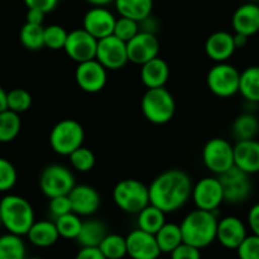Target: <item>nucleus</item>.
Listing matches in <instances>:
<instances>
[{"label": "nucleus", "instance_id": "nucleus-40", "mask_svg": "<svg viewBox=\"0 0 259 259\" xmlns=\"http://www.w3.org/2000/svg\"><path fill=\"white\" fill-rule=\"evenodd\" d=\"M18 181L16 166L8 159L0 156V192H8Z\"/></svg>", "mask_w": 259, "mask_h": 259}, {"label": "nucleus", "instance_id": "nucleus-9", "mask_svg": "<svg viewBox=\"0 0 259 259\" xmlns=\"http://www.w3.org/2000/svg\"><path fill=\"white\" fill-rule=\"evenodd\" d=\"M202 163L216 176L225 173L234 166V145L223 138L210 139L202 149Z\"/></svg>", "mask_w": 259, "mask_h": 259}, {"label": "nucleus", "instance_id": "nucleus-37", "mask_svg": "<svg viewBox=\"0 0 259 259\" xmlns=\"http://www.w3.org/2000/svg\"><path fill=\"white\" fill-rule=\"evenodd\" d=\"M7 106L9 111L21 114L27 112L32 106V96L23 88H14L7 94Z\"/></svg>", "mask_w": 259, "mask_h": 259}, {"label": "nucleus", "instance_id": "nucleus-42", "mask_svg": "<svg viewBox=\"0 0 259 259\" xmlns=\"http://www.w3.org/2000/svg\"><path fill=\"white\" fill-rule=\"evenodd\" d=\"M49 211L55 219L66 215L69 212H73L69 196H59V197L49 198Z\"/></svg>", "mask_w": 259, "mask_h": 259}, {"label": "nucleus", "instance_id": "nucleus-11", "mask_svg": "<svg viewBox=\"0 0 259 259\" xmlns=\"http://www.w3.org/2000/svg\"><path fill=\"white\" fill-rule=\"evenodd\" d=\"M191 198L196 208L216 212L224 203L223 187L218 177H205L193 184Z\"/></svg>", "mask_w": 259, "mask_h": 259}, {"label": "nucleus", "instance_id": "nucleus-20", "mask_svg": "<svg viewBox=\"0 0 259 259\" xmlns=\"http://www.w3.org/2000/svg\"><path fill=\"white\" fill-rule=\"evenodd\" d=\"M234 166L249 176L259 173L258 140L251 139V140L236 141L234 145Z\"/></svg>", "mask_w": 259, "mask_h": 259}, {"label": "nucleus", "instance_id": "nucleus-21", "mask_svg": "<svg viewBox=\"0 0 259 259\" xmlns=\"http://www.w3.org/2000/svg\"><path fill=\"white\" fill-rule=\"evenodd\" d=\"M234 33L251 37L259 32V6L256 3L241 4L234 12L231 18Z\"/></svg>", "mask_w": 259, "mask_h": 259}, {"label": "nucleus", "instance_id": "nucleus-13", "mask_svg": "<svg viewBox=\"0 0 259 259\" xmlns=\"http://www.w3.org/2000/svg\"><path fill=\"white\" fill-rule=\"evenodd\" d=\"M108 80V70L96 59L78 64L75 81L79 88L89 94L101 92Z\"/></svg>", "mask_w": 259, "mask_h": 259}, {"label": "nucleus", "instance_id": "nucleus-12", "mask_svg": "<svg viewBox=\"0 0 259 259\" xmlns=\"http://www.w3.org/2000/svg\"><path fill=\"white\" fill-rule=\"evenodd\" d=\"M96 60L101 62L107 70H119L128 62L126 42L121 41L113 34L99 39Z\"/></svg>", "mask_w": 259, "mask_h": 259}, {"label": "nucleus", "instance_id": "nucleus-19", "mask_svg": "<svg viewBox=\"0 0 259 259\" xmlns=\"http://www.w3.org/2000/svg\"><path fill=\"white\" fill-rule=\"evenodd\" d=\"M246 225L236 216H225L220 219L216 230V240L226 249L236 250L241 241L246 238Z\"/></svg>", "mask_w": 259, "mask_h": 259}, {"label": "nucleus", "instance_id": "nucleus-45", "mask_svg": "<svg viewBox=\"0 0 259 259\" xmlns=\"http://www.w3.org/2000/svg\"><path fill=\"white\" fill-rule=\"evenodd\" d=\"M246 220H248V226L251 230V234L259 236V202L251 206Z\"/></svg>", "mask_w": 259, "mask_h": 259}, {"label": "nucleus", "instance_id": "nucleus-35", "mask_svg": "<svg viewBox=\"0 0 259 259\" xmlns=\"http://www.w3.org/2000/svg\"><path fill=\"white\" fill-rule=\"evenodd\" d=\"M55 225L59 231L60 238L64 239H76L80 233L83 220L80 216L74 212H69L64 216L55 219Z\"/></svg>", "mask_w": 259, "mask_h": 259}, {"label": "nucleus", "instance_id": "nucleus-8", "mask_svg": "<svg viewBox=\"0 0 259 259\" xmlns=\"http://www.w3.org/2000/svg\"><path fill=\"white\" fill-rule=\"evenodd\" d=\"M39 189L47 198L68 196L75 187V177L68 166L51 164L39 176Z\"/></svg>", "mask_w": 259, "mask_h": 259}, {"label": "nucleus", "instance_id": "nucleus-34", "mask_svg": "<svg viewBox=\"0 0 259 259\" xmlns=\"http://www.w3.org/2000/svg\"><path fill=\"white\" fill-rule=\"evenodd\" d=\"M44 26H39V24H31L26 22V23L23 24V27L21 28V32H19L21 44L23 45L24 49L29 50V51H38V50L44 49Z\"/></svg>", "mask_w": 259, "mask_h": 259}, {"label": "nucleus", "instance_id": "nucleus-31", "mask_svg": "<svg viewBox=\"0 0 259 259\" xmlns=\"http://www.w3.org/2000/svg\"><path fill=\"white\" fill-rule=\"evenodd\" d=\"M27 249L22 236L7 233L0 236V259H26Z\"/></svg>", "mask_w": 259, "mask_h": 259}, {"label": "nucleus", "instance_id": "nucleus-18", "mask_svg": "<svg viewBox=\"0 0 259 259\" xmlns=\"http://www.w3.org/2000/svg\"><path fill=\"white\" fill-rule=\"evenodd\" d=\"M68 196L70 200L71 211L80 218L94 215L101 207L102 198L98 189L88 184H75Z\"/></svg>", "mask_w": 259, "mask_h": 259}, {"label": "nucleus", "instance_id": "nucleus-36", "mask_svg": "<svg viewBox=\"0 0 259 259\" xmlns=\"http://www.w3.org/2000/svg\"><path fill=\"white\" fill-rule=\"evenodd\" d=\"M71 166L79 173H88L96 165V155L93 151L85 146H80L69 155Z\"/></svg>", "mask_w": 259, "mask_h": 259}, {"label": "nucleus", "instance_id": "nucleus-26", "mask_svg": "<svg viewBox=\"0 0 259 259\" xmlns=\"http://www.w3.org/2000/svg\"><path fill=\"white\" fill-rule=\"evenodd\" d=\"M107 226L98 219H89L83 221L80 233L75 239L81 248H98L107 235Z\"/></svg>", "mask_w": 259, "mask_h": 259}, {"label": "nucleus", "instance_id": "nucleus-24", "mask_svg": "<svg viewBox=\"0 0 259 259\" xmlns=\"http://www.w3.org/2000/svg\"><path fill=\"white\" fill-rule=\"evenodd\" d=\"M29 243L38 248H49L59 240L60 235L55 221L38 220L34 221L29 231L27 233Z\"/></svg>", "mask_w": 259, "mask_h": 259}, {"label": "nucleus", "instance_id": "nucleus-17", "mask_svg": "<svg viewBox=\"0 0 259 259\" xmlns=\"http://www.w3.org/2000/svg\"><path fill=\"white\" fill-rule=\"evenodd\" d=\"M116 17L106 7H93L89 9L83 18V29L99 39L113 34Z\"/></svg>", "mask_w": 259, "mask_h": 259}, {"label": "nucleus", "instance_id": "nucleus-6", "mask_svg": "<svg viewBox=\"0 0 259 259\" xmlns=\"http://www.w3.org/2000/svg\"><path fill=\"white\" fill-rule=\"evenodd\" d=\"M85 133L76 119L65 118L57 122L50 133V146L56 154L69 156L73 151L83 146Z\"/></svg>", "mask_w": 259, "mask_h": 259}, {"label": "nucleus", "instance_id": "nucleus-41", "mask_svg": "<svg viewBox=\"0 0 259 259\" xmlns=\"http://www.w3.org/2000/svg\"><path fill=\"white\" fill-rule=\"evenodd\" d=\"M236 254L239 259H259V236L246 235L236 248Z\"/></svg>", "mask_w": 259, "mask_h": 259}, {"label": "nucleus", "instance_id": "nucleus-29", "mask_svg": "<svg viewBox=\"0 0 259 259\" xmlns=\"http://www.w3.org/2000/svg\"><path fill=\"white\" fill-rule=\"evenodd\" d=\"M165 215L166 213L163 212L160 208L149 203L138 213V228L155 235L166 223Z\"/></svg>", "mask_w": 259, "mask_h": 259}, {"label": "nucleus", "instance_id": "nucleus-3", "mask_svg": "<svg viewBox=\"0 0 259 259\" xmlns=\"http://www.w3.org/2000/svg\"><path fill=\"white\" fill-rule=\"evenodd\" d=\"M0 218L8 233L19 236L27 235L36 221L29 201L18 194H7L0 200Z\"/></svg>", "mask_w": 259, "mask_h": 259}, {"label": "nucleus", "instance_id": "nucleus-51", "mask_svg": "<svg viewBox=\"0 0 259 259\" xmlns=\"http://www.w3.org/2000/svg\"><path fill=\"white\" fill-rule=\"evenodd\" d=\"M26 259H42V258H36V256H31V258H26Z\"/></svg>", "mask_w": 259, "mask_h": 259}, {"label": "nucleus", "instance_id": "nucleus-22", "mask_svg": "<svg viewBox=\"0 0 259 259\" xmlns=\"http://www.w3.org/2000/svg\"><path fill=\"white\" fill-rule=\"evenodd\" d=\"M236 51L234 36L230 32L218 31L207 37L205 42V52L210 60L215 62H228Z\"/></svg>", "mask_w": 259, "mask_h": 259}, {"label": "nucleus", "instance_id": "nucleus-44", "mask_svg": "<svg viewBox=\"0 0 259 259\" xmlns=\"http://www.w3.org/2000/svg\"><path fill=\"white\" fill-rule=\"evenodd\" d=\"M28 9H38L44 13H51L59 4V0H24Z\"/></svg>", "mask_w": 259, "mask_h": 259}, {"label": "nucleus", "instance_id": "nucleus-28", "mask_svg": "<svg viewBox=\"0 0 259 259\" xmlns=\"http://www.w3.org/2000/svg\"><path fill=\"white\" fill-rule=\"evenodd\" d=\"M259 133V119L253 113H241L231 124V135L236 141L255 139Z\"/></svg>", "mask_w": 259, "mask_h": 259}, {"label": "nucleus", "instance_id": "nucleus-14", "mask_svg": "<svg viewBox=\"0 0 259 259\" xmlns=\"http://www.w3.org/2000/svg\"><path fill=\"white\" fill-rule=\"evenodd\" d=\"M98 39L89 34L85 29L78 28L69 32L64 51L73 61L80 62L96 59Z\"/></svg>", "mask_w": 259, "mask_h": 259}, {"label": "nucleus", "instance_id": "nucleus-52", "mask_svg": "<svg viewBox=\"0 0 259 259\" xmlns=\"http://www.w3.org/2000/svg\"><path fill=\"white\" fill-rule=\"evenodd\" d=\"M255 2H259V0H253V3H255Z\"/></svg>", "mask_w": 259, "mask_h": 259}, {"label": "nucleus", "instance_id": "nucleus-30", "mask_svg": "<svg viewBox=\"0 0 259 259\" xmlns=\"http://www.w3.org/2000/svg\"><path fill=\"white\" fill-rule=\"evenodd\" d=\"M156 243L161 253L170 254L174 249L183 243L182 231L178 224L165 223L163 228L155 234Z\"/></svg>", "mask_w": 259, "mask_h": 259}, {"label": "nucleus", "instance_id": "nucleus-38", "mask_svg": "<svg viewBox=\"0 0 259 259\" xmlns=\"http://www.w3.org/2000/svg\"><path fill=\"white\" fill-rule=\"evenodd\" d=\"M69 32L59 24H50L45 27L44 41L45 47H49L50 50H64L65 42L68 38Z\"/></svg>", "mask_w": 259, "mask_h": 259}, {"label": "nucleus", "instance_id": "nucleus-23", "mask_svg": "<svg viewBox=\"0 0 259 259\" xmlns=\"http://www.w3.org/2000/svg\"><path fill=\"white\" fill-rule=\"evenodd\" d=\"M169 75H170V69H169L168 62L160 56L141 65L140 78L148 89L164 87L168 81Z\"/></svg>", "mask_w": 259, "mask_h": 259}, {"label": "nucleus", "instance_id": "nucleus-50", "mask_svg": "<svg viewBox=\"0 0 259 259\" xmlns=\"http://www.w3.org/2000/svg\"><path fill=\"white\" fill-rule=\"evenodd\" d=\"M85 2L92 7H107L108 4L114 3V0H85Z\"/></svg>", "mask_w": 259, "mask_h": 259}, {"label": "nucleus", "instance_id": "nucleus-53", "mask_svg": "<svg viewBox=\"0 0 259 259\" xmlns=\"http://www.w3.org/2000/svg\"><path fill=\"white\" fill-rule=\"evenodd\" d=\"M0 225H2V218H0Z\"/></svg>", "mask_w": 259, "mask_h": 259}, {"label": "nucleus", "instance_id": "nucleus-39", "mask_svg": "<svg viewBox=\"0 0 259 259\" xmlns=\"http://www.w3.org/2000/svg\"><path fill=\"white\" fill-rule=\"evenodd\" d=\"M140 32V24L139 22L134 21V19L124 18V17H119L116 19V24H114L113 36L119 38L123 42H128L130 39H133L136 34Z\"/></svg>", "mask_w": 259, "mask_h": 259}, {"label": "nucleus", "instance_id": "nucleus-47", "mask_svg": "<svg viewBox=\"0 0 259 259\" xmlns=\"http://www.w3.org/2000/svg\"><path fill=\"white\" fill-rule=\"evenodd\" d=\"M45 14L46 13L38 11V9H28L26 16V22L27 23L39 24V26H42V23L45 21Z\"/></svg>", "mask_w": 259, "mask_h": 259}, {"label": "nucleus", "instance_id": "nucleus-43", "mask_svg": "<svg viewBox=\"0 0 259 259\" xmlns=\"http://www.w3.org/2000/svg\"><path fill=\"white\" fill-rule=\"evenodd\" d=\"M170 259H202L201 249L194 248L187 243H182L171 251Z\"/></svg>", "mask_w": 259, "mask_h": 259}, {"label": "nucleus", "instance_id": "nucleus-5", "mask_svg": "<svg viewBox=\"0 0 259 259\" xmlns=\"http://www.w3.org/2000/svg\"><path fill=\"white\" fill-rule=\"evenodd\" d=\"M141 111L150 123H168L176 113L173 94L165 87L148 89L141 98Z\"/></svg>", "mask_w": 259, "mask_h": 259}, {"label": "nucleus", "instance_id": "nucleus-32", "mask_svg": "<svg viewBox=\"0 0 259 259\" xmlns=\"http://www.w3.org/2000/svg\"><path fill=\"white\" fill-rule=\"evenodd\" d=\"M22 128L21 116L13 111H7L0 113V143L8 144L16 140Z\"/></svg>", "mask_w": 259, "mask_h": 259}, {"label": "nucleus", "instance_id": "nucleus-27", "mask_svg": "<svg viewBox=\"0 0 259 259\" xmlns=\"http://www.w3.org/2000/svg\"><path fill=\"white\" fill-rule=\"evenodd\" d=\"M239 94L249 103H259V65H251L241 71Z\"/></svg>", "mask_w": 259, "mask_h": 259}, {"label": "nucleus", "instance_id": "nucleus-1", "mask_svg": "<svg viewBox=\"0 0 259 259\" xmlns=\"http://www.w3.org/2000/svg\"><path fill=\"white\" fill-rule=\"evenodd\" d=\"M192 188L193 183L186 171L168 169L155 177L149 186L150 203L165 213L176 212L191 200Z\"/></svg>", "mask_w": 259, "mask_h": 259}, {"label": "nucleus", "instance_id": "nucleus-15", "mask_svg": "<svg viewBox=\"0 0 259 259\" xmlns=\"http://www.w3.org/2000/svg\"><path fill=\"white\" fill-rule=\"evenodd\" d=\"M127 55L128 61L136 65H144L145 62L159 56L160 42L156 34L140 31L133 39L127 42Z\"/></svg>", "mask_w": 259, "mask_h": 259}, {"label": "nucleus", "instance_id": "nucleus-46", "mask_svg": "<svg viewBox=\"0 0 259 259\" xmlns=\"http://www.w3.org/2000/svg\"><path fill=\"white\" fill-rule=\"evenodd\" d=\"M75 259H106L98 248H81Z\"/></svg>", "mask_w": 259, "mask_h": 259}, {"label": "nucleus", "instance_id": "nucleus-7", "mask_svg": "<svg viewBox=\"0 0 259 259\" xmlns=\"http://www.w3.org/2000/svg\"><path fill=\"white\" fill-rule=\"evenodd\" d=\"M207 88L219 98H230L239 93L240 71L229 62H216L206 76Z\"/></svg>", "mask_w": 259, "mask_h": 259}, {"label": "nucleus", "instance_id": "nucleus-10", "mask_svg": "<svg viewBox=\"0 0 259 259\" xmlns=\"http://www.w3.org/2000/svg\"><path fill=\"white\" fill-rule=\"evenodd\" d=\"M224 192V202L230 205H240L250 197L253 191L250 176L233 166L225 173L218 176Z\"/></svg>", "mask_w": 259, "mask_h": 259}, {"label": "nucleus", "instance_id": "nucleus-25", "mask_svg": "<svg viewBox=\"0 0 259 259\" xmlns=\"http://www.w3.org/2000/svg\"><path fill=\"white\" fill-rule=\"evenodd\" d=\"M114 7L119 17L140 23L151 16L154 3L153 0H114Z\"/></svg>", "mask_w": 259, "mask_h": 259}, {"label": "nucleus", "instance_id": "nucleus-48", "mask_svg": "<svg viewBox=\"0 0 259 259\" xmlns=\"http://www.w3.org/2000/svg\"><path fill=\"white\" fill-rule=\"evenodd\" d=\"M233 36H234V44H235L236 50L243 49V47L246 46L249 37L244 36V34H240V33H234Z\"/></svg>", "mask_w": 259, "mask_h": 259}, {"label": "nucleus", "instance_id": "nucleus-16", "mask_svg": "<svg viewBox=\"0 0 259 259\" xmlns=\"http://www.w3.org/2000/svg\"><path fill=\"white\" fill-rule=\"evenodd\" d=\"M127 255L131 259H158L161 254L155 235L134 229L126 236Z\"/></svg>", "mask_w": 259, "mask_h": 259}, {"label": "nucleus", "instance_id": "nucleus-49", "mask_svg": "<svg viewBox=\"0 0 259 259\" xmlns=\"http://www.w3.org/2000/svg\"><path fill=\"white\" fill-rule=\"evenodd\" d=\"M7 94H8V92L0 85V113L8 109V106H7Z\"/></svg>", "mask_w": 259, "mask_h": 259}, {"label": "nucleus", "instance_id": "nucleus-33", "mask_svg": "<svg viewBox=\"0 0 259 259\" xmlns=\"http://www.w3.org/2000/svg\"><path fill=\"white\" fill-rule=\"evenodd\" d=\"M98 249L106 259H122L127 255L126 238L119 234H107Z\"/></svg>", "mask_w": 259, "mask_h": 259}, {"label": "nucleus", "instance_id": "nucleus-4", "mask_svg": "<svg viewBox=\"0 0 259 259\" xmlns=\"http://www.w3.org/2000/svg\"><path fill=\"white\" fill-rule=\"evenodd\" d=\"M112 198L119 210L131 215H138L150 203L149 187L133 178L119 181L114 186Z\"/></svg>", "mask_w": 259, "mask_h": 259}, {"label": "nucleus", "instance_id": "nucleus-2", "mask_svg": "<svg viewBox=\"0 0 259 259\" xmlns=\"http://www.w3.org/2000/svg\"><path fill=\"white\" fill-rule=\"evenodd\" d=\"M219 219L216 212L194 208L187 213L179 224L183 243L203 249L216 240Z\"/></svg>", "mask_w": 259, "mask_h": 259}]
</instances>
